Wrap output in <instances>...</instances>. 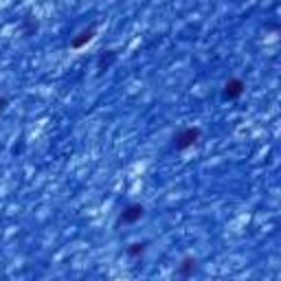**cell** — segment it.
Here are the masks:
<instances>
[{"mask_svg":"<svg viewBox=\"0 0 281 281\" xmlns=\"http://www.w3.org/2000/svg\"><path fill=\"white\" fill-rule=\"evenodd\" d=\"M7 105H9V101L4 97H0V112H4V110H7Z\"/></svg>","mask_w":281,"mask_h":281,"instance_id":"cell-7","label":"cell"},{"mask_svg":"<svg viewBox=\"0 0 281 281\" xmlns=\"http://www.w3.org/2000/svg\"><path fill=\"white\" fill-rule=\"evenodd\" d=\"M125 253H128L130 257H141L143 253H145V242H134V244H130Z\"/></svg>","mask_w":281,"mask_h":281,"instance_id":"cell-6","label":"cell"},{"mask_svg":"<svg viewBox=\"0 0 281 281\" xmlns=\"http://www.w3.org/2000/svg\"><path fill=\"white\" fill-rule=\"evenodd\" d=\"M143 215H145V209H143L141 204H128L123 209V213H121L119 222H123V224H134V222H139Z\"/></svg>","mask_w":281,"mask_h":281,"instance_id":"cell-2","label":"cell"},{"mask_svg":"<svg viewBox=\"0 0 281 281\" xmlns=\"http://www.w3.org/2000/svg\"><path fill=\"white\" fill-rule=\"evenodd\" d=\"M93 38H94V26H90V29H84L82 33H79V38H75L71 42V46H73V49H82V46L88 44Z\"/></svg>","mask_w":281,"mask_h":281,"instance_id":"cell-5","label":"cell"},{"mask_svg":"<svg viewBox=\"0 0 281 281\" xmlns=\"http://www.w3.org/2000/svg\"><path fill=\"white\" fill-rule=\"evenodd\" d=\"M200 139V130L198 128H185V130H180L176 136H174V150H178V152H185V150H189L191 145H195Z\"/></svg>","mask_w":281,"mask_h":281,"instance_id":"cell-1","label":"cell"},{"mask_svg":"<svg viewBox=\"0 0 281 281\" xmlns=\"http://www.w3.org/2000/svg\"><path fill=\"white\" fill-rule=\"evenodd\" d=\"M198 270V262H195L193 257H185L183 262L178 264V277H185V279H189V277H193V273Z\"/></svg>","mask_w":281,"mask_h":281,"instance_id":"cell-4","label":"cell"},{"mask_svg":"<svg viewBox=\"0 0 281 281\" xmlns=\"http://www.w3.org/2000/svg\"><path fill=\"white\" fill-rule=\"evenodd\" d=\"M244 94V82L242 79H237V77H233V79H229V82L224 84V97L226 99H240Z\"/></svg>","mask_w":281,"mask_h":281,"instance_id":"cell-3","label":"cell"}]
</instances>
